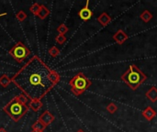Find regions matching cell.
<instances>
[{
  "mask_svg": "<svg viewBox=\"0 0 157 132\" xmlns=\"http://www.w3.org/2000/svg\"><path fill=\"white\" fill-rule=\"evenodd\" d=\"M52 69L37 55L29 60L11 78L15 85L30 100L41 99L55 85L50 80Z\"/></svg>",
  "mask_w": 157,
  "mask_h": 132,
  "instance_id": "obj_1",
  "label": "cell"
},
{
  "mask_svg": "<svg viewBox=\"0 0 157 132\" xmlns=\"http://www.w3.org/2000/svg\"><path fill=\"white\" fill-rule=\"evenodd\" d=\"M147 79L145 74L141 71L137 65L132 64L129 66L128 70L121 75V80L132 89H138Z\"/></svg>",
  "mask_w": 157,
  "mask_h": 132,
  "instance_id": "obj_2",
  "label": "cell"
},
{
  "mask_svg": "<svg viewBox=\"0 0 157 132\" xmlns=\"http://www.w3.org/2000/svg\"><path fill=\"white\" fill-rule=\"evenodd\" d=\"M29 109V106L21 103L17 96L11 99L3 108L5 113H6L14 122H17L19 119H21V118L24 117Z\"/></svg>",
  "mask_w": 157,
  "mask_h": 132,
  "instance_id": "obj_3",
  "label": "cell"
},
{
  "mask_svg": "<svg viewBox=\"0 0 157 132\" xmlns=\"http://www.w3.org/2000/svg\"><path fill=\"white\" fill-rule=\"evenodd\" d=\"M69 85L72 93L75 96H79L92 85V82L83 73H78L69 81Z\"/></svg>",
  "mask_w": 157,
  "mask_h": 132,
  "instance_id": "obj_4",
  "label": "cell"
},
{
  "mask_svg": "<svg viewBox=\"0 0 157 132\" xmlns=\"http://www.w3.org/2000/svg\"><path fill=\"white\" fill-rule=\"evenodd\" d=\"M8 52H9V55L12 58H14V60L17 61L18 63H21L22 62H24L30 54L29 49L21 41H18L17 44H15Z\"/></svg>",
  "mask_w": 157,
  "mask_h": 132,
  "instance_id": "obj_5",
  "label": "cell"
},
{
  "mask_svg": "<svg viewBox=\"0 0 157 132\" xmlns=\"http://www.w3.org/2000/svg\"><path fill=\"white\" fill-rule=\"evenodd\" d=\"M54 119H55V118H54V116L49 111V110H45L40 117H39V121L43 125V126H45L46 128L49 126V125H51V123H52L53 121H54Z\"/></svg>",
  "mask_w": 157,
  "mask_h": 132,
  "instance_id": "obj_6",
  "label": "cell"
},
{
  "mask_svg": "<svg viewBox=\"0 0 157 132\" xmlns=\"http://www.w3.org/2000/svg\"><path fill=\"white\" fill-rule=\"evenodd\" d=\"M88 5H89V1H86V6L82 9H80L78 12L79 17L84 21H87L93 17V11L88 7Z\"/></svg>",
  "mask_w": 157,
  "mask_h": 132,
  "instance_id": "obj_7",
  "label": "cell"
},
{
  "mask_svg": "<svg viewBox=\"0 0 157 132\" xmlns=\"http://www.w3.org/2000/svg\"><path fill=\"white\" fill-rule=\"evenodd\" d=\"M113 40H115V42H117L120 45H122L127 40H128V35L125 33V31L123 29H118L117 32L113 35Z\"/></svg>",
  "mask_w": 157,
  "mask_h": 132,
  "instance_id": "obj_8",
  "label": "cell"
},
{
  "mask_svg": "<svg viewBox=\"0 0 157 132\" xmlns=\"http://www.w3.org/2000/svg\"><path fill=\"white\" fill-rule=\"evenodd\" d=\"M142 114H143V116L145 118V119L148 120V121H152V120L156 117L157 115L156 111H155L153 107H147L142 112Z\"/></svg>",
  "mask_w": 157,
  "mask_h": 132,
  "instance_id": "obj_9",
  "label": "cell"
},
{
  "mask_svg": "<svg viewBox=\"0 0 157 132\" xmlns=\"http://www.w3.org/2000/svg\"><path fill=\"white\" fill-rule=\"evenodd\" d=\"M97 19H98V21L100 23V25L103 26V27L108 26V25L111 22V17H110V16H109L108 13H106V12L101 13V14L98 17Z\"/></svg>",
  "mask_w": 157,
  "mask_h": 132,
  "instance_id": "obj_10",
  "label": "cell"
},
{
  "mask_svg": "<svg viewBox=\"0 0 157 132\" xmlns=\"http://www.w3.org/2000/svg\"><path fill=\"white\" fill-rule=\"evenodd\" d=\"M42 103H41V100L40 99H34V100H30L29 103V109H31L32 111L34 112H37L39 111L41 107H42Z\"/></svg>",
  "mask_w": 157,
  "mask_h": 132,
  "instance_id": "obj_11",
  "label": "cell"
},
{
  "mask_svg": "<svg viewBox=\"0 0 157 132\" xmlns=\"http://www.w3.org/2000/svg\"><path fill=\"white\" fill-rule=\"evenodd\" d=\"M146 97L152 101V102H156L157 101V87L155 86H152L145 94Z\"/></svg>",
  "mask_w": 157,
  "mask_h": 132,
  "instance_id": "obj_12",
  "label": "cell"
},
{
  "mask_svg": "<svg viewBox=\"0 0 157 132\" xmlns=\"http://www.w3.org/2000/svg\"><path fill=\"white\" fill-rule=\"evenodd\" d=\"M50 15V10L44 6V5H41L40 6V9L38 13V17L40 18V19H45L48 16Z\"/></svg>",
  "mask_w": 157,
  "mask_h": 132,
  "instance_id": "obj_13",
  "label": "cell"
},
{
  "mask_svg": "<svg viewBox=\"0 0 157 132\" xmlns=\"http://www.w3.org/2000/svg\"><path fill=\"white\" fill-rule=\"evenodd\" d=\"M140 17H141V19H142L144 22L148 23V22H150V20L153 19L154 16H153V14H152L149 10H144V11L140 15Z\"/></svg>",
  "mask_w": 157,
  "mask_h": 132,
  "instance_id": "obj_14",
  "label": "cell"
},
{
  "mask_svg": "<svg viewBox=\"0 0 157 132\" xmlns=\"http://www.w3.org/2000/svg\"><path fill=\"white\" fill-rule=\"evenodd\" d=\"M12 83L11 81V78H9L6 74H2L1 77H0V85L4 88H6L10 84Z\"/></svg>",
  "mask_w": 157,
  "mask_h": 132,
  "instance_id": "obj_15",
  "label": "cell"
},
{
  "mask_svg": "<svg viewBox=\"0 0 157 132\" xmlns=\"http://www.w3.org/2000/svg\"><path fill=\"white\" fill-rule=\"evenodd\" d=\"M50 80H51V82H52L54 85H56L60 82L61 76H60V74H59L56 71L52 70V72H51V74H50Z\"/></svg>",
  "mask_w": 157,
  "mask_h": 132,
  "instance_id": "obj_16",
  "label": "cell"
},
{
  "mask_svg": "<svg viewBox=\"0 0 157 132\" xmlns=\"http://www.w3.org/2000/svg\"><path fill=\"white\" fill-rule=\"evenodd\" d=\"M32 131H39V132H43V130L46 129L45 126H43L39 120H37L36 122L33 123V125L31 126Z\"/></svg>",
  "mask_w": 157,
  "mask_h": 132,
  "instance_id": "obj_17",
  "label": "cell"
},
{
  "mask_svg": "<svg viewBox=\"0 0 157 132\" xmlns=\"http://www.w3.org/2000/svg\"><path fill=\"white\" fill-rule=\"evenodd\" d=\"M40 6H41V5H40L39 3H34V4H32L31 6L29 7L30 12H31L33 15L37 16L38 13H39V11H40Z\"/></svg>",
  "mask_w": 157,
  "mask_h": 132,
  "instance_id": "obj_18",
  "label": "cell"
},
{
  "mask_svg": "<svg viewBox=\"0 0 157 132\" xmlns=\"http://www.w3.org/2000/svg\"><path fill=\"white\" fill-rule=\"evenodd\" d=\"M48 52H49V54H50L52 57L55 58V57H57V56L60 54V50H59L56 46H52V48L49 49Z\"/></svg>",
  "mask_w": 157,
  "mask_h": 132,
  "instance_id": "obj_19",
  "label": "cell"
},
{
  "mask_svg": "<svg viewBox=\"0 0 157 132\" xmlns=\"http://www.w3.org/2000/svg\"><path fill=\"white\" fill-rule=\"evenodd\" d=\"M68 30H69V28H68V27H67L65 24H61V25L57 28V31H58V33L61 34V35H65V33H67Z\"/></svg>",
  "mask_w": 157,
  "mask_h": 132,
  "instance_id": "obj_20",
  "label": "cell"
},
{
  "mask_svg": "<svg viewBox=\"0 0 157 132\" xmlns=\"http://www.w3.org/2000/svg\"><path fill=\"white\" fill-rule=\"evenodd\" d=\"M16 17H17V19L19 22H23V21L27 18V14H26L23 10H20V11H18V12L17 13Z\"/></svg>",
  "mask_w": 157,
  "mask_h": 132,
  "instance_id": "obj_21",
  "label": "cell"
},
{
  "mask_svg": "<svg viewBox=\"0 0 157 132\" xmlns=\"http://www.w3.org/2000/svg\"><path fill=\"white\" fill-rule=\"evenodd\" d=\"M107 110L110 113V114H114L116 113V111L118 110V107L114 104V103H109L107 106Z\"/></svg>",
  "mask_w": 157,
  "mask_h": 132,
  "instance_id": "obj_22",
  "label": "cell"
},
{
  "mask_svg": "<svg viewBox=\"0 0 157 132\" xmlns=\"http://www.w3.org/2000/svg\"><path fill=\"white\" fill-rule=\"evenodd\" d=\"M55 41L58 43V44H63L65 41H66V37L65 35H61V34H58L55 38Z\"/></svg>",
  "mask_w": 157,
  "mask_h": 132,
  "instance_id": "obj_23",
  "label": "cell"
},
{
  "mask_svg": "<svg viewBox=\"0 0 157 132\" xmlns=\"http://www.w3.org/2000/svg\"><path fill=\"white\" fill-rule=\"evenodd\" d=\"M17 99H18L21 103L27 105V103H28V101H29V98H28L24 94H20V95L17 96Z\"/></svg>",
  "mask_w": 157,
  "mask_h": 132,
  "instance_id": "obj_24",
  "label": "cell"
},
{
  "mask_svg": "<svg viewBox=\"0 0 157 132\" xmlns=\"http://www.w3.org/2000/svg\"><path fill=\"white\" fill-rule=\"evenodd\" d=\"M0 132H7V131H6L4 128H1V129H0Z\"/></svg>",
  "mask_w": 157,
  "mask_h": 132,
  "instance_id": "obj_25",
  "label": "cell"
},
{
  "mask_svg": "<svg viewBox=\"0 0 157 132\" xmlns=\"http://www.w3.org/2000/svg\"><path fill=\"white\" fill-rule=\"evenodd\" d=\"M76 132H85V131H84L83 130H81V129H80V130H77Z\"/></svg>",
  "mask_w": 157,
  "mask_h": 132,
  "instance_id": "obj_26",
  "label": "cell"
},
{
  "mask_svg": "<svg viewBox=\"0 0 157 132\" xmlns=\"http://www.w3.org/2000/svg\"><path fill=\"white\" fill-rule=\"evenodd\" d=\"M5 15H6V13H3V14H0V17H2V16H5Z\"/></svg>",
  "mask_w": 157,
  "mask_h": 132,
  "instance_id": "obj_27",
  "label": "cell"
},
{
  "mask_svg": "<svg viewBox=\"0 0 157 132\" xmlns=\"http://www.w3.org/2000/svg\"><path fill=\"white\" fill-rule=\"evenodd\" d=\"M31 132H39V131H31Z\"/></svg>",
  "mask_w": 157,
  "mask_h": 132,
  "instance_id": "obj_28",
  "label": "cell"
}]
</instances>
